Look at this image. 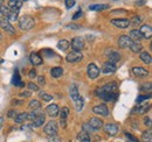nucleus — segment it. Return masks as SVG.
<instances>
[{
  "mask_svg": "<svg viewBox=\"0 0 152 142\" xmlns=\"http://www.w3.org/2000/svg\"><path fill=\"white\" fill-rule=\"evenodd\" d=\"M117 84L114 83V82H111V83H109V84H105L104 86H102L101 89L96 90V94L98 96V97H102V96H104V94H110V93H118L117 92Z\"/></svg>",
  "mask_w": 152,
  "mask_h": 142,
  "instance_id": "obj_1",
  "label": "nucleus"
},
{
  "mask_svg": "<svg viewBox=\"0 0 152 142\" xmlns=\"http://www.w3.org/2000/svg\"><path fill=\"white\" fill-rule=\"evenodd\" d=\"M34 25H35L34 19L29 15H25L19 20V27L21 30H29L34 27Z\"/></svg>",
  "mask_w": 152,
  "mask_h": 142,
  "instance_id": "obj_2",
  "label": "nucleus"
},
{
  "mask_svg": "<svg viewBox=\"0 0 152 142\" xmlns=\"http://www.w3.org/2000/svg\"><path fill=\"white\" fill-rule=\"evenodd\" d=\"M0 27H1L4 30H6V33H8V34H11V35H14V34H15L14 27L11 25V22L5 18V17H0Z\"/></svg>",
  "mask_w": 152,
  "mask_h": 142,
  "instance_id": "obj_3",
  "label": "nucleus"
},
{
  "mask_svg": "<svg viewBox=\"0 0 152 142\" xmlns=\"http://www.w3.org/2000/svg\"><path fill=\"white\" fill-rule=\"evenodd\" d=\"M69 46H72V49H73L74 51L80 53V51L84 48V42H83V40H82L81 37L76 36V37H74V38L72 40V43H69Z\"/></svg>",
  "mask_w": 152,
  "mask_h": 142,
  "instance_id": "obj_4",
  "label": "nucleus"
},
{
  "mask_svg": "<svg viewBox=\"0 0 152 142\" xmlns=\"http://www.w3.org/2000/svg\"><path fill=\"white\" fill-rule=\"evenodd\" d=\"M132 42H133L132 40L126 35H122L118 38V46H119L122 49H130Z\"/></svg>",
  "mask_w": 152,
  "mask_h": 142,
  "instance_id": "obj_5",
  "label": "nucleus"
},
{
  "mask_svg": "<svg viewBox=\"0 0 152 142\" xmlns=\"http://www.w3.org/2000/svg\"><path fill=\"white\" fill-rule=\"evenodd\" d=\"M111 23L115 27H118L121 29H126L130 26V20H128V19H113Z\"/></svg>",
  "mask_w": 152,
  "mask_h": 142,
  "instance_id": "obj_6",
  "label": "nucleus"
},
{
  "mask_svg": "<svg viewBox=\"0 0 152 142\" xmlns=\"http://www.w3.org/2000/svg\"><path fill=\"white\" fill-rule=\"evenodd\" d=\"M57 124L55 121H49L48 124L45 126V128H43V130H45V133L49 136V135H54V134H57Z\"/></svg>",
  "mask_w": 152,
  "mask_h": 142,
  "instance_id": "obj_7",
  "label": "nucleus"
},
{
  "mask_svg": "<svg viewBox=\"0 0 152 142\" xmlns=\"http://www.w3.org/2000/svg\"><path fill=\"white\" fill-rule=\"evenodd\" d=\"M87 73H88V76H89V78L95 79V78L98 77V75H99V69L96 67L94 63H90V64H88V67H87Z\"/></svg>",
  "mask_w": 152,
  "mask_h": 142,
  "instance_id": "obj_8",
  "label": "nucleus"
},
{
  "mask_svg": "<svg viewBox=\"0 0 152 142\" xmlns=\"http://www.w3.org/2000/svg\"><path fill=\"white\" fill-rule=\"evenodd\" d=\"M93 112L95 114H98V115H103V117H107L109 114V109L105 104H99L97 106L93 107Z\"/></svg>",
  "mask_w": 152,
  "mask_h": 142,
  "instance_id": "obj_9",
  "label": "nucleus"
},
{
  "mask_svg": "<svg viewBox=\"0 0 152 142\" xmlns=\"http://www.w3.org/2000/svg\"><path fill=\"white\" fill-rule=\"evenodd\" d=\"M82 58H83L82 53H76V51L69 53L66 56V61L69 62V63H77V62H80Z\"/></svg>",
  "mask_w": 152,
  "mask_h": 142,
  "instance_id": "obj_10",
  "label": "nucleus"
},
{
  "mask_svg": "<svg viewBox=\"0 0 152 142\" xmlns=\"http://www.w3.org/2000/svg\"><path fill=\"white\" fill-rule=\"evenodd\" d=\"M116 71V64L111 63V62H104L103 63V67H102V72L105 73V75H111Z\"/></svg>",
  "mask_w": 152,
  "mask_h": 142,
  "instance_id": "obj_11",
  "label": "nucleus"
},
{
  "mask_svg": "<svg viewBox=\"0 0 152 142\" xmlns=\"http://www.w3.org/2000/svg\"><path fill=\"white\" fill-rule=\"evenodd\" d=\"M104 130H105V133H107L109 136H115V135L118 133L119 128H118V126L116 124H107L105 127H104Z\"/></svg>",
  "mask_w": 152,
  "mask_h": 142,
  "instance_id": "obj_12",
  "label": "nucleus"
},
{
  "mask_svg": "<svg viewBox=\"0 0 152 142\" xmlns=\"http://www.w3.org/2000/svg\"><path fill=\"white\" fill-rule=\"evenodd\" d=\"M89 127L90 129H94V130H97V129H101L103 127V121L99 119V118H91L89 120Z\"/></svg>",
  "mask_w": 152,
  "mask_h": 142,
  "instance_id": "obj_13",
  "label": "nucleus"
},
{
  "mask_svg": "<svg viewBox=\"0 0 152 142\" xmlns=\"http://www.w3.org/2000/svg\"><path fill=\"white\" fill-rule=\"evenodd\" d=\"M22 5H23V1H21V0H11V1H8V6H7V7H8L11 11L18 13Z\"/></svg>",
  "mask_w": 152,
  "mask_h": 142,
  "instance_id": "obj_14",
  "label": "nucleus"
},
{
  "mask_svg": "<svg viewBox=\"0 0 152 142\" xmlns=\"http://www.w3.org/2000/svg\"><path fill=\"white\" fill-rule=\"evenodd\" d=\"M140 34L143 36V38H151L152 36V28L150 25H143L139 29Z\"/></svg>",
  "mask_w": 152,
  "mask_h": 142,
  "instance_id": "obj_15",
  "label": "nucleus"
},
{
  "mask_svg": "<svg viewBox=\"0 0 152 142\" xmlns=\"http://www.w3.org/2000/svg\"><path fill=\"white\" fill-rule=\"evenodd\" d=\"M46 112H47V114L49 117L55 118V117L58 115V113H60V108H58V106H57L56 104H50L49 106L46 108Z\"/></svg>",
  "mask_w": 152,
  "mask_h": 142,
  "instance_id": "obj_16",
  "label": "nucleus"
},
{
  "mask_svg": "<svg viewBox=\"0 0 152 142\" xmlns=\"http://www.w3.org/2000/svg\"><path fill=\"white\" fill-rule=\"evenodd\" d=\"M132 72L134 76L140 77V78H144V77H146L149 75V71L146 70L145 68H143V67H134L132 69Z\"/></svg>",
  "mask_w": 152,
  "mask_h": 142,
  "instance_id": "obj_17",
  "label": "nucleus"
},
{
  "mask_svg": "<svg viewBox=\"0 0 152 142\" xmlns=\"http://www.w3.org/2000/svg\"><path fill=\"white\" fill-rule=\"evenodd\" d=\"M69 96H70V98L74 100V103L77 101L81 97H80V93H78V89H77V86H76L75 84H73L70 88H69Z\"/></svg>",
  "mask_w": 152,
  "mask_h": 142,
  "instance_id": "obj_18",
  "label": "nucleus"
},
{
  "mask_svg": "<svg viewBox=\"0 0 152 142\" xmlns=\"http://www.w3.org/2000/svg\"><path fill=\"white\" fill-rule=\"evenodd\" d=\"M77 140H78L80 142H90L91 141L89 133L86 132V130H81V132L78 133V135H77Z\"/></svg>",
  "mask_w": 152,
  "mask_h": 142,
  "instance_id": "obj_19",
  "label": "nucleus"
},
{
  "mask_svg": "<svg viewBox=\"0 0 152 142\" xmlns=\"http://www.w3.org/2000/svg\"><path fill=\"white\" fill-rule=\"evenodd\" d=\"M45 120H46V118H45V114H43V113L37 114V117H35L34 120H33V126H34V127H40V126L43 125Z\"/></svg>",
  "mask_w": 152,
  "mask_h": 142,
  "instance_id": "obj_20",
  "label": "nucleus"
},
{
  "mask_svg": "<svg viewBox=\"0 0 152 142\" xmlns=\"http://www.w3.org/2000/svg\"><path fill=\"white\" fill-rule=\"evenodd\" d=\"M29 61H31V63L33 65H40V64H42V58L40 57L39 54H34V53L32 54L29 56Z\"/></svg>",
  "mask_w": 152,
  "mask_h": 142,
  "instance_id": "obj_21",
  "label": "nucleus"
},
{
  "mask_svg": "<svg viewBox=\"0 0 152 142\" xmlns=\"http://www.w3.org/2000/svg\"><path fill=\"white\" fill-rule=\"evenodd\" d=\"M68 114H69V108L62 107V109H61V125H62V127H66V120L68 118Z\"/></svg>",
  "mask_w": 152,
  "mask_h": 142,
  "instance_id": "obj_22",
  "label": "nucleus"
},
{
  "mask_svg": "<svg viewBox=\"0 0 152 142\" xmlns=\"http://www.w3.org/2000/svg\"><path fill=\"white\" fill-rule=\"evenodd\" d=\"M140 59H142V62L145 63V64H151V62H152L151 55L149 53H146V51L140 53Z\"/></svg>",
  "mask_w": 152,
  "mask_h": 142,
  "instance_id": "obj_23",
  "label": "nucleus"
},
{
  "mask_svg": "<svg viewBox=\"0 0 152 142\" xmlns=\"http://www.w3.org/2000/svg\"><path fill=\"white\" fill-rule=\"evenodd\" d=\"M131 40H134L136 42L137 41H139V40H142L143 38V36H142V34H140V32L138 30V29H133V30H131L130 32V36H129Z\"/></svg>",
  "mask_w": 152,
  "mask_h": 142,
  "instance_id": "obj_24",
  "label": "nucleus"
},
{
  "mask_svg": "<svg viewBox=\"0 0 152 142\" xmlns=\"http://www.w3.org/2000/svg\"><path fill=\"white\" fill-rule=\"evenodd\" d=\"M50 75H52V77H54V78H58V77H61V76L63 75V69L60 68V67H55V68H53V69L50 70Z\"/></svg>",
  "mask_w": 152,
  "mask_h": 142,
  "instance_id": "obj_25",
  "label": "nucleus"
},
{
  "mask_svg": "<svg viewBox=\"0 0 152 142\" xmlns=\"http://www.w3.org/2000/svg\"><path fill=\"white\" fill-rule=\"evenodd\" d=\"M119 59H121V55L117 51H111V53L109 54V62L116 64L117 62H119Z\"/></svg>",
  "mask_w": 152,
  "mask_h": 142,
  "instance_id": "obj_26",
  "label": "nucleus"
},
{
  "mask_svg": "<svg viewBox=\"0 0 152 142\" xmlns=\"http://www.w3.org/2000/svg\"><path fill=\"white\" fill-rule=\"evenodd\" d=\"M149 108H150V105H149V104H143V105H140V106L136 107V109H134L133 112H136V113H138V114H144V113H146V112L149 111Z\"/></svg>",
  "mask_w": 152,
  "mask_h": 142,
  "instance_id": "obj_27",
  "label": "nucleus"
},
{
  "mask_svg": "<svg viewBox=\"0 0 152 142\" xmlns=\"http://www.w3.org/2000/svg\"><path fill=\"white\" fill-rule=\"evenodd\" d=\"M142 141L143 142H152V132L150 130V129L143 132V134H142Z\"/></svg>",
  "mask_w": 152,
  "mask_h": 142,
  "instance_id": "obj_28",
  "label": "nucleus"
},
{
  "mask_svg": "<svg viewBox=\"0 0 152 142\" xmlns=\"http://www.w3.org/2000/svg\"><path fill=\"white\" fill-rule=\"evenodd\" d=\"M28 107L34 112V111H39L41 108V103L39 100H31L29 104H28Z\"/></svg>",
  "mask_w": 152,
  "mask_h": 142,
  "instance_id": "obj_29",
  "label": "nucleus"
},
{
  "mask_svg": "<svg viewBox=\"0 0 152 142\" xmlns=\"http://www.w3.org/2000/svg\"><path fill=\"white\" fill-rule=\"evenodd\" d=\"M57 48H58L60 50H62V51H66V50L69 48V42H68L67 40H61V41H58V43H57Z\"/></svg>",
  "mask_w": 152,
  "mask_h": 142,
  "instance_id": "obj_30",
  "label": "nucleus"
},
{
  "mask_svg": "<svg viewBox=\"0 0 152 142\" xmlns=\"http://www.w3.org/2000/svg\"><path fill=\"white\" fill-rule=\"evenodd\" d=\"M13 84L15 86H23V83L21 82V78H20V75L18 71L14 72V76H13Z\"/></svg>",
  "mask_w": 152,
  "mask_h": 142,
  "instance_id": "obj_31",
  "label": "nucleus"
},
{
  "mask_svg": "<svg viewBox=\"0 0 152 142\" xmlns=\"http://www.w3.org/2000/svg\"><path fill=\"white\" fill-rule=\"evenodd\" d=\"M130 49L132 50L133 53H140V51H142V44H140L139 42L133 41L132 44H131V47H130Z\"/></svg>",
  "mask_w": 152,
  "mask_h": 142,
  "instance_id": "obj_32",
  "label": "nucleus"
},
{
  "mask_svg": "<svg viewBox=\"0 0 152 142\" xmlns=\"http://www.w3.org/2000/svg\"><path fill=\"white\" fill-rule=\"evenodd\" d=\"M107 8H109V5H91V6H89L90 11H103Z\"/></svg>",
  "mask_w": 152,
  "mask_h": 142,
  "instance_id": "obj_33",
  "label": "nucleus"
},
{
  "mask_svg": "<svg viewBox=\"0 0 152 142\" xmlns=\"http://www.w3.org/2000/svg\"><path fill=\"white\" fill-rule=\"evenodd\" d=\"M27 119V113H19L17 117H15V122L17 124H21V122H23L25 120Z\"/></svg>",
  "mask_w": 152,
  "mask_h": 142,
  "instance_id": "obj_34",
  "label": "nucleus"
},
{
  "mask_svg": "<svg viewBox=\"0 0 152 142\" xmlns=\"http://www.w3.org/2000/svg\"><path fill=\"white\" fill-rule=\"evenodd\" d=\"M11 13V9L7 7V6H0V14H2L5 18H7V15Z\"/></svg>",
  "mask_w": 152,
  "mask_h": 142,
  "instance_id": "obj_35",
  "label": "nucleus"
},
{
  "mask_svg": "<svg viewBox=\"0 0 152 142\" xmlns=\"http://www.w3.org/2000/svg\"><path fill=\"white\" fill-rule=\"evenodd\" d=\"M152 90V84L149 82V83H144L142 86H140V91L143 92H151Z\"/></svg>",
  "mask_w": 152,
  "mask_h": 142,
  "instance_id": "obj_36",
  "label": "nucleus"
},
{
  "mask_svg": "<svg viewBox=\"0 0 152 142\" xmlns=\"http://www.w3.org/2000/svg\"><path fill=\"white\" fill-rule=\"evenodd\" d=\"M40 98H42L45 101H50L53 99V97L50 94H47L46 92H40Z\"/></svg>",
  "mask_w": 152,
  "mask_h": 142,
  "instance_id": "obj_37",
  "label": "nucleus"
},
{
  "mask_svg": "<svg viewBox=\"0 0 152 142\" xmlns=\"http://www.w3.org/2000/svg\"><path fill=\"white\" fill-rule=\"evenodd\" d=\"M125 136H126L128 142H139V140H138L137 138H134L132 134H130V133H128V132H125Z\"/></svg>",
  "mask_w": 152,
  "mask_h": 142,
  "instance_id": "obj_38",
  "label": "nucleus"
},
{
  "mask_svg": "<svg viewBox=\"0 0 152 142\" xmlns=\"http://www.w3.org/2000/svg\"><path fill=\"white\" fill-rule=\"evenodd\" d=\"M48 142H61V139L57 134H54V135H49L48 136Z\"/></svg>",
  "mask_w": 152,
  "mask_h": 142,
  "instance_id": "obj_39",
  "label": "nucleus"
},
{
  "mask_svg": "<svg viewBox=\"0 0 152 142\" xmlns=\"http://www.w3.org/2000/svg\"><path fill=\"white\" fill-rule=\"evenodd\" d=\"M142 22V18L140 17H133L131 20H130V26L131 25H139Z\"/></svg>",
  "mask_w": 152,
  "mask_h": 142,
  "instance_id": "obj_40",
  "label": "nucleus"
},
{
  "mask_svg": "<svg viewBox=\"0 0 152 142\" xmlns=\"http://www.w3.org/2000/svg\"><path fill=\"white\" fill-rule=\"evenodd\" d=\"M75 104H76V108H77V111L82 109V107H83V98L81 97L77 101H75Z\"/></svg>",
  "mask_w": 152,
  "mask_h": 142,
  "instance_id": "obj_41",
  "label": "nucleus"
},
{
  "mask_svg": "<svg viewBox=\"0 0 152 142\" xmlns=\"http://www.w3.org/2000/svg\"><path fill=\"white\" fill-rule=\"evenodd\" d=\"M151 96L150 94H144V96H139L138 98H137V103H142V101H144V100H146V99H149Z\"/></svg>",
  "mask_w": 152,
  "mask_h": 142,
  "instance_id": "obj_42",
  "label": "nucleus"
},
{
  "mask_svg": "<svg viewBox=\"0 0 152 142\" xmlns=\"http://www.w3.org/2000/svg\"><path fill=\"white\" fill-rule=\"evenodd\" d=\"M75 4L76 2L74 1V0H67V1H64V5H66L67 8H72V7H74Z\"/></svg>",
  "mask_w": 152,
  "mask_h": 142,
  "instance_id": "obj_43",
  "label": "nucleus"
},
{
  "mask_svg": "<svg viewBox=\"0 0 152 142\" xmlns=\"http://www.w3.org/2000/svg\"><path fill=\"white\" fill-rule=\"evenodd\" d=\"M18 115V113H17V111L15 109H12V111H10L8 112V118H12V119H15V117Z\"/></svg>",
  "mask_w": 152,
  "mask_h": 142,
  "instance_id": "obj_44",
  "label": "nucleus"
},
{
  "mask_svg": "<svg viewBox=\"0 0 152 142\" xmlns=\"http://www.w3.org/2000/svg\"><path fill=\"white\" fill-rule=\"evenodd\" d=\"M28 89L32 90V91H38L39 86L37 84H34V83H29V84H28Z\"/></svg>",
  "mask_w": 152,
  "mask_h": 142,
  "instance_id": "obj_45",
  "label": "nucleus"
},
{
  "mask_svg": "<svg viewBox=\"0 0 152 142\" xmlns=\"http://www.w3.org/2000/svg\"><path fill=\"white\" fill-rule=\"evenodd\" d=\"M37 117V113L35 112H31V113H27V119H29V120H34V118Z\"/></svg>",
  "mask_w": 152,
  "mask_h": 142,
  "instance_id": "obj_46",
  "label": "nucleus"
},
{
  "mask_svg": "<svg viewBox=\"0 0 152 142\" xmlns=\"http://www.w3.org/2000/svg\"><path fill=\"white\" fill-rule=\"evenodd\" d=\"M81 17H82V11H81V9H78L75 14L73 15V20H76V19L81 18Z\"/></svg>",
  "mask_w": 152,
  "mask_h": 142,
  "instance_id": "obj_47",
  "label": "nucleus"
},
{
  "mask_svg": "<svg viewBox=\"0 0 152 142\" xmlns=\"http://www.w3.org/2000/svg\"><path fill=\"white\" fill-rule=\"evenodd\" d=\"M144 124L146 125V126H148V127H151V118H150V117H146V118H145V120H144Z\"/></svg>",
  "mask_w": 152,
  "mask_h": 142,
  "instance_id": "obj_48",
  "label": "nucleus"
},
{
  "mask_svg": "<svg viewBox=\"0 0 152 142\" xmlns=\"http://www.w3.org/2000/svg\"><path fill=\"white\" fill-rule=\"evenodd\" d=\"M20 97H29L31 96V92H28V91H22V92H20V94H19Z\"/></svg>",
  "mask_w": 152,
  "mask_h": 142,
  "instance_id": "obj_49",
  "label": "nucleus"
},
{
  "mask_svg": "<svg viewBox=\"0 0 152 142\" xmlns=\"http://www.w3.org/2000/svg\"><path fill=\"white\" fill-rule=\"evenodd\" d=\"M38 83L40 84V85H45V78H43V76H39Z\"/></svg>",
  "mask_w": 152,
  "mask_h": 142,
  "instance_id": "obj_50",
  "label": "nucleus"
},
{
  "mask_svg": "<svg viewBox=\"0 0 152 142\" xmlns=\"http://www.w3.org/2000/svg\"><path fill=\"white\" fill-rule=\"evenodd\" d=\"M29 77H31V78H34V77H37V70H35V69H32V70H29Z\"/></svg>",
  "mask_w": 152,
  "mask_h": 142,
  "instance_id": "obj_51",
  "label": "nucleus"
},
{
  "mask_svg": "<svg viewBox=\"0 0 152 142\" xmlns=\"http://www.w3.org/2000/svg\"><path fill=\"white\" fill-rule=\"evenodd\" d=\"M145 4H146L145 1H136V6H143Z\"/></svg>",
  "mask_w": 152,
  "mask_h": 142,
  "instance_id": "obj_52",
  "label": "nucleus"
},
{
  "mask_svg": "<svg viewBox=\"0 0 152 142\" xmlns=\"http://www.w3.org/2000/svg\"><path fill=\"white\" fill-rule=\"evenodd\" d=\"M4 121H5V119H4L2 117H0V129L2 128V125H4Z\"/></svg>",
  "mask_w": 152,
  "mask_h": 142,
  "instance_id": "obj_53",
  "label": "nucleus"
},
{
  "mask_svg": "<svg viewBox=\"0 0 152 142\" xmlns=\"http://www.w3.org/2000/svg\"><path fill=\"white\" fill-rule=\"evenodd\" d=\"M0 4H1V1H0Z\"/></svg>",
  "mask_w": 152,
  "mask_h": 142,
  "instance_id": "obj_54",
  "label": "nucleus"
},
{
  "mask_svg": "<svg viewBox=\"0 0 152 142\" xmlns=\"http://www.w3.org/2000/svg\"><path fill=\"white\" fill-rule=\"evenodd\" d=\"M0 37H1V36H0Z\"/></svg>",
  "mask_w": 152,
  "mask_h": 142,
  "instance_id": "obj_55",
  "label": "nucleus"
}]
</instances>
